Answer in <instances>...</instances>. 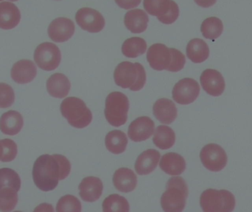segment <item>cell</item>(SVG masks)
Segmentation results:
<instances>
[{"label": "cell", "instance_id": "cell-1", "mask_svg": "<svg viewBox=\"0 0 252 212\" xmlns=\"http://www.w3.org/2000/svg\"><path fill=\"white\" fill-rule=\"evenodd\" d=\"M70 172V162L64 155L45 154L34 163L32 179L38 189L50 192L57 187L59 181L66 179Z\"/></svg>", "mask_w": 252, "mask_h": 212}, {"label": "cell", "instance_id": "cell-2", "mask_svg": "<svg viewBox=\"0 0 252 212\" xmlns=\"http://www.w3.org/2000/svg\"><path fill=\"white\" fill-rule=\"evenodd\" d=\"M114 78L118 87L138 91L145 87L146 72L141 63L124 61L115 69Z\"/></svg>", "mask_w": 252, "mask_h": 212}, {"label": "cell", "instance_id": "cell-3", "mask_svg": "<svg viewBox=\"0 0 252 212\" xmlns=\"http://www.w3.org/2000/svg\"><path fill=\"white\" fill-rule=\"evenodd\" d=\"M188 186L181 177H173L167 183V189L161 195V206L166 212H181L186 207Z\"/></svg>", "mask_w": 252, "mask_h": 212}, {"label": "cell", "instance_id": "cell-4", "mask_svg": "<svg viewBox=\"0 0 252 212\" xmlns=\"http://www.w3.org/2000/svg\"><path fill=\"white\" fill-rule=\"evenodd\" d=\"M61 112L69 124L75 128H85L93 121V114L90 108L78 97H67L63 100Z\"/></svg>", "mask_w": 252, "mask_h": 212}, {"label": "cell", "instance_id": "cell-5", "mask_svg": "<svg viewBox=\"0 0 252 212\" xmlns=\"http://www.w3.org/2000/svg\"><path fill=\"white\" fill-rule=\"evenodd\" d=\"M200 205L205 212H231L235 210L236 201L229 191L209 189L201 194Z\"/></svg>", "mask_w": 252, "mask_h": 212}, {"label": "cell", "instance_id": "cell-6", "mask_svg": "<svg viewBox=\"0 0 252 212\" xmlns=\"http://www.w3.org/2000/svg\"><path fill=\"white\" fill-rule=\"evenodd\" d=\"M130 103L127 96L119 91L110 93L106 97L105 117L114 127H121L127 121Z\"/></svg>", "mask_w": 252, "mask_h": 212}, {"label": "cell", "instance_id": "cell-7", "mask_svg": "<svg viewBox=\"0 0 252 212\" xmlns=\"http://www.w3.org/2000/svg\"><path fill=\"white\" fill-rule=\"evenodd\" d=\"M143 5L146 12L164 25H172L179 16V5L173 0H144Z\"/></svg>", "mask_w": 252, "mask_h": 212}, {"label": "cell", "instance_id": "cell-8", "mask_svg": "<svg viewBox=\"0 0 252 212\" xmlns=\"http://www.w3.org/2000/svg\"><path fill=\"white\" fill-rule=\"evenodd\" d=\"M34 60L40 69L48 72L55 70L62 61L60 49L53 43H42L35 49Z\"/></svg>", "mask_w": 252, "mask_h": 212}, {"label": "cell", "instance_id": "cell-9", "mask_svg": "<svg viewBox=\"0 0 252 212\" xmlns=\"http://www.w3.org/2000/svg\"><path fill=\"white\" fill-rule=\"evenodd\" d=\"M204 167L212 172H220L226 167L228 157L224 150L217 144H208L200 152Z\"/></svg>", "mask_w": 252, "mask_h": 212}, {"label": "cell", "instance_id": "cell-10", "mask_svg": "<svg viewBox=\"0 0 252 212\" xmlns=\"http://www.w3.org/2000/svg\"><path fill=\"white\" fill-rule=\"evenodd\" d=\"M75 20L81 29L92 33H97L103 30L106 24L103 15L90 7H83L78 10Z\"/></svg>", "mask_w": 252, "mask_h": 212}, {"label": "cell", "instance_id": "cell-11", "mask_svg": "<svg viewBox=\"0 0 252 212\" xmlns=\"http://www.w3.org/2000/svg\"><path fill=\"white\" fill-rule=\"evenodd\" d=\"M199 94V84L192 78H184L173 87V100L180 105H189L194 103Z\"/></svg>", "mask_w": 252, "mask_h": 212}, {"label": "cell", "instance_id": "cell-12", "mask_svg": "<svg viewBox=\"0 0 252 212\" xmlns=\"http://www.w3.org/2000/svg\"><path fill=\"white\" fill-rule=\"evenodd\" d=\"M147 60L149 63L150 66L154 70H167L171 64V50L164 44H153L148 49Z\"/></svg>", "mask_w": 252, "mask_h": 212}, {"label": "cell", "instance_id": "cell-13", "mask_svg": "<svg viewBox=\"0 0 252 212\" xmlns=\"http://www.w3.org/2000/svg\"><path fill=\"white\" fill-rule=\"evenodd\" d=\"M75 24L71 19L61 17L53 20L48 28L49 37L55 42L69 41L75 33Z\"/></svg>", "mask_w": 252, "mask_h": 212}, {"label": "cell", "instance_id": "cell-14", "mask_svg": "<svg viewBox=\"0 0 252 212\" xmlns=\"http://www.w3.org/2000/svg\"><path fill=\"white\" fill-rule=\"evenodd\" d=\"M200 81L204 91L213 97L221 95L226 87L223 75L216 69H208L204 70L201 74Z\"/></svg>", "mask_w": 252, "mask_h": 212}, {"label": "cell", "instance_id": "cell-15", "mask_svg": "<svg viewBox=\"0 0 252 212\" xmlns=\"http://www.w3.org/2000/svg\"><path fill=\"white\" fill-rule=\"evenodd\" d=\"M154 129L155 124L150 117H141L130 123L127 134L133 142H144L152 136Z\"/></svg>", "mask_w": 252, "mask_h": 212}, {"label": "cell", "instance_id": "cell-16", "mask_svg": "<svg viewBox=\"0 0 252 212\" xmlns=\"http://www.w3.org/2000/svg\"><path fill=\"white\" fill-rule=\"evenodd\" d=\"M103 184L99 178L87 177L79 185V195L85 202L93 203L98 201L102 196Z\"/></svg>", "mask_w": 252, "mask_h": 212}, {"label": "cell", "instance_id": "cell-17", "mask_svg": "<svg viewBox=\"0 0 252 212\" xmlns=\"http://www.w3.org/2000/svg\"><path fill=\"white\" fill-rule=\"evenodd\" d=\"M36 75V66L32 61H19L14 63L12 67V79L19 84H27L32 82Z\"/></svg>", "mask_w": 252, "mask_h": 212}, {"label": "cell", "instance_id": "cell-18", "mask_svg": "<svg viewBox=\"0 0 252 212\" xmlns=\"http://www.w3.org/2000/svg\"><path fill=\"white\" fill-rule=\"evenodd\" d=\"M160 153L154 149L147 150L138 156L135 170L139 176H147L154 171L160 160Z\"/></svg>", "mask_w": 252, "mask_h": 212}, {"label": "cell", "instance_id": "cell-19", "mask_svg": "<svg viewBox=\"0 0 252 212\" xmlns=\"http://www.w3.org/2000/svg\"><path fill=\"white\" fill-rule=\"evenodd\" d=\"M156 118L162 124H171L177 118L178 110L173 101L166 98L157 100L153 107Z\"/></svg>", "mask_w": 252, "mask_h": 212}, {"label": "cell", "instance_id": "cell-20", "mask_svg": "<svg viewBox=\"0 0 252 212\" xmlns=\"http://www.w3.org/2000/svg\"><path fill=\"white\" fill-rule=\"evenodd\" d=\"M113 183L118 191L124 193L133 192L137 186V177L133 170L122 167L115 171Z\"/></svg>", "mask_w": 252, "mask_h": 212}, {"label": "cell", "instance_id": "cell-21", "mask_svg": "<svg viewBox=\"0 0 252 212\" xmlns=\"http://www.w3.org/2000/svg\"><path fill=\"white\" fill-rule=\"evenodd\" d=\"M21 21L19 8L13 3L3 1L0 3V28L11 30L16 28Z\"/></svg>", "mask_w": 252, "mask_h": 212}, {"label": "cell", "instance_id": "cell-22", "mask_svg": "<svg viewBox=\"0 0 252 212\" xmlns=\"http://www.w3.org/2000/svg\"><path fill=\"white\" fill-rule=\"evenodd\" d=\"M160 168L169 176H177L182 175L186 170L185 158L178 153L168 152L161 157Z\"/></svg>", "mask_w": 252, "mask_h": 212}, {"label": "cell", "instance_id": "cell-23", "mask_svg": "<svg viewBox=\"0 0 252 212\" xmlns=\"http://www.w3.org/2000/svg\"><path fill=\"white\" fill-rule=\"evenodd\" d=\"M70 89V81L63 74H54L47 80V91L52 97L59 99L64 98L69 94Z\"/></svg>", "mask_w": 252, "mask_h": 212}, {"label": "cell", "instance_id": "cell-24", "mask_svg": "<svg viewBox=\"0 0 252 212\" xmlns=\"http://www.w3.org/2000/svg\"><path fill=\"white\" fill-rule=\"evenodd\" d=\"M149 22L148 14L141 9L127 12L124 18L126 28L132 33H142L146 30Z\"/></svg>", "mask_w": 252, "mask_h": 212}, {"label": "cell", "instance_id": "cell-25", "mask_svg": "<svg viewBox=\"0 0 252 212\" xmlns=\"http://www.w3.org/2000/svg\"><path fill=\"white\" fill-rule=\"evenodd\" d=\"M24 125L22 116L17 111H9L0 118V130L4 134L15 136L22 130Z\"/></svg>", "mask_w": 252, "mask_h": 212}, {"label": "cell", "instance_id": "cell-26", "mask_svg": "<svg viewBox=\"0 0 252 212\" xmlns=\"http://www.w3.org/2000/svg\"><path fill=\"white\" fill-rule=\"evenodd\" d=\"M187 56L193 63H201L208 59L210 48L204 40L194 38L187 46Z\"/></svg>", "mask_w": 252, "mask_h": 212}, {"label": "cell", "instance_id": "cell-27", "mask_svg": "<svg viewBox=\"0 0 252 212\" xmlns=\"http://www.w3.org/2000/svg\"><path fill=\"white\" fill-rule=\"evenodd\" d=\"M105 145L112 153L116 155L124 153L127 145V136L121 130H112L106 135Z\"/></svg>", "mask_w": 252, "mask_h": 212}, {"label": "cell", "instance_id": "cell-28", "mask_svg": "<svg viewBox=\"0 0 252 212\" xmlns=\"http://www.w3.org/2000/svg\"><path fill=\"white\" fill-rule=\"evenodd\" d=\"M153 142L159 149H170L175 145L176 134L171 127L167 125H159L156 129Z\"/></svg>", "mask_w": 252, "mask_h": 212}, {"label": "cell", "instance_id": "cell-29", "mask_svg": "<svg viewBox=\"0 0 252 212\" xmlns=\"http://www.w3.org/2000/svg\"><path fill=\"white\" fill-rule=\"evenodd\" d=\"M147 50V43L143 38L132 37L126 40L122 46V53L129 59H136Z\"/></svg>", "mask_w": 252, "mask_h": 212}, {"label": "cell", "instance_id": "cell-30", "mask_svg": "<svg viewBox=\"0 0 252 212\" xmlns=\"http://www.w3.org/2000/svg\"><path fill=\"white\" fill-rule=\"evenodd\" d=\"M201 31L204 38L214 41L223 33V22L219 18H207L201 24Z\"/></svg>", "mask_w": 252, "mask_h": 212}, {"label": "cell", "instance_id": "cell-31", "mask_svg": "<svg viewBox=\"0 0 252 212\" xmlns=\"http://www.w3.org/2000/svg\"><path fill=\"white\" fill-rule=\"evenodd\" d=\"M102 207L104 212L130 211V206L127 200L118 194H114L107 197L103 201Z\"/></svg>", "mask_w": 252, "mask_h": 212}, {"label": "cell", "instance_id": "cell-32", "mask_svg": "<svg viewBox=\"0 0 252 212\" xmlns=\"http://www.w3.org/2000/svg\"><path fill=\"white\" fill-rule=\"evenodd\" d=\"M18 191L10 187L0 189V211H13L18 203Z\"/></svg>", "mask_w": 252, "mask_h": 212}, {"label": "cell", "instance_id": "cell-33", "mask_svg": "<svg viewBox=\"0 0 252 212\" xmlns=\"http://www.w3.org/2000/svg\"><path fill=\"white\" fill-rule=\"evenodd\" d=\"M4 187L13 188L18 192L20 189V177L11 169H0V189Z\"/></svg>", "mask_w": 252, "mask_h": 212}, {"label": "cell", "instance_id": "cell-34", "mask_svg": "<svg viewBox=\"0 0 252 212\" xmlns=\"http://www.w3.org/2000/svg\"><path fill=\"white\" fill-rule=\"evenodd\" d=\"M56 211L81 212L82 211V206L76 197L70 195H65L58 202Z\"/></svg>", "mask_w": 252, "mask_h": 212}, {"label": "cell", "instance_id": "cell-35", "mask_svg": "<svg viewBox=\"0 0 252 212\" xmlns=\"http://www.w3.org/2000/svg\"><path fill=\"white\" fill-rule=\"evenodd\" d=\"M15 101V93L8 84L0 83V108H9Z\"/></svg>", "mask_w": 252, "mask_h": 212}, {"label": "cell", "instance_id": "cell-36", "mask_svg": "<svg viewBox=\"0 0 252 212\" xmlns=\"http://www.w3.org/2000/svg\"><path fill=\"white\" fill-rule=\"evenodd\" d=\"M1 141L3 146V154L1 161L10 162V161H13L17 155V145L10 139H5Z\"/></svg>", "mask_w": 252, "mask_h": 212}, {"label": "cell", "instance_id": "cell-37", "mask_svg": "<svg viewBox=\"0 0 252 212\" xmlns=\"http://www.w3.org/2000/svg\"><path fill=\"white\" fill-rule=\"evenodd\" d=\"M170 50H171L172 53V61L167 71L172 72H179L185 67V63H186V58L182 52L176 50V49L170 48Z\"/></svg>", "mask_w": 252, "mask_h": 212}, {"label": "cell", "instance_id": "cell-38", "mask_svg": "<svg viewBox=\"0 0 252 212\" xmlns=\"http://www.w3.org/2000/svg\"><path fill=\"white\" fill-rule=\"evenodd\" d=\"M115 1L121 8L129 10L139 5L142 0H115Z\"/></svg>", "mask_w": 252, "mask_h": 212}, {"label": "cell", "instance_id": "cell-39", "mask_svg": "<svg viewBox=\"0 0 252 212\" xmlns=\"http://www.w3.org/2000/svg\"><path fill=\"white\" fill-rule=\"evenodd\" d=\"M194 1L200 7L208 8L214 5L217 0H194Z\"/></svg>", "mask_w": 252, "mask_h": 212}, {"label": "cell", "instance_id": "cell-40", "mask_svg": "<svg viewBox=\"0 0 252 212\" xmlns=\"http://www.w3.org/2000/svg\"><path fill=\"white\" fill-rule=\"evenodd\" d=\"M2 154H3L2 143H1V141L0 140V161H1V157H2Z\"/></svg>", "mask_w": 252, "mask_h": 212}, {"label": "cell", "instance_id": "cell-41", "mask_svg": "<svg viewBox=\"0 0 252 212\" xmlns=\"http://www.w3.org/2000/svg\"><path fill=\"white\" fill-rule=\"evenodd\" d=\"M9 1H18V0H9Z\"/></svg>", "mask_w": 252, "mask_h": 212}, {"label": "cell", "instance_id": "cell-42", "mask_svg": "<svg viewBox=\"0 0 252 212\" xmlns=\"http://www.w3.org/2000/svg\"><path fill=\"white\" fill-rule=\"evenodd\" d=\"M0 1H2V0H0Z\"/></svg>", "mask_w": 252, "mask_h": 212}]
</instances>
